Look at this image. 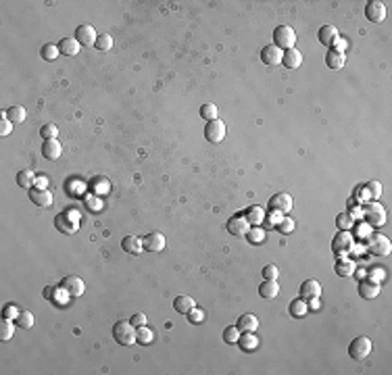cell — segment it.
Segmentation results:
<instances>
[{"instance_id": "obj_52", "label": "cell", "mask_w": 392, "mask_h": 375, "mask_svg": "<svg viewBox=\"0 0 392 375\" xmlns=\"http://www.w3.org/2000/svg\"><path fill=\"white\" fill-rule=\"evenodd\" d=\"M282 219H284V213H280V210H271L269 215H265V221H267L269 225H273V227H276Z\"/></svg>"}, {"instance_id": "obj_20", "label": "cell", "mask_w": 392, "mask_h": 375, "mask_svg": "<svg viewBox=\"0 0 392 375\" xmlns=\"http://www.w3.org/2000/svg\"><path fill=\"white\" fill-rule=\"evenodd\" d=\"M282 65L286 69H299L303 65V54L296 50V48H290V50H284L282 54Z\"/></svg>"}, {"instance_id": "obj_58", "label": "cell", "mask_w": 392, "mask_h": 375, "mask_svg": "<svg viewBox=\"0 0 392 375\" xmlns=\"http://www.w3.org/2000/svg\"><path fill=\"white\" fill-rule=\"evenodd\" d=\"M35 186H38V188H46V186H48V180H46V178H35Z\"/></svg>"}, {"instance_id": "obj_15", "label": "cell", "mask_w": 392, "mask_h": 375, "mask_svg": "<svg viewBox=\"0 0 392 375\" xmlns=\"http://www.w3.org/2000/svg\"><path fill=\"white\" fill-rule=\"evenodd\" d=\"M282 54H284V50H280L278 46L269 44V46H263V50H261V61H263L265 65H269V67L280 65L282 63Z\"/></svg>"}, {"instance_id": "obj_16", "label": "cell", "mask_w": 392, "mask_h": 375, "mask_svg": "<svg viewBox=\"0 0 392 375\" xmlns=\"http://www.w3.org/2000/svg\"><path fill=\"white\" fill-rule=\"evenodd\" d=\"M317 38H319V42H322L324 46H328V48H332V46H334V42H336L340 36H338V29H336V25H332V23H328V25H322V27H319Z\"/></svg>"}, {"instance_id": "obj_12", "label": "cell", "mask_w": 392, "mask_h": 375, "mask_svg": "<svg viewBox=\"0 0 392 375\" xmlns=\"http://www.w3.org/2000/svg\"><path fill=\"white\" fill-rule=\"evenodd\" d=\"M75 40L81 44V46H94L96 44V40H98V33H96V29H94L92 25H79L77 29H75Z\"/></svg>"}, {"instance_id": "obj_35", "label": "cell", "mask_w": 392, "mask_h": 375, "mask_svg": "<svg viewBox=\"0 0 392 375\" xmlns=\"http://www.w3.org/2000/svg\"><path fill=\"white\" fill-rule=\"evenodd\" d=\"M154 340V334L148 330L146 325H140L138 330H136V342L138 344H142V346H146V344H150Z\"/></svg>"}, {"instance_id": "obj_30", "label": "cell", "mask_w": 392, "mask_h": 375, "mask_svg": "<svg viewBox=\"0 0 392 375\" xmlns=\"http://www.w3.org/2000/svg\"><path fill=\"white\" fill-rule=\"evenodd\" d=\"M259 294L263 296V298H276V296L280 294L278 281H269V279H265L263 284H261V288H259Z\"/></svg>"}, {"instance_id": "obj_41", "label": "cell", "mask_w": 392, "mask_h": 375, "mask_svg": "<svg viewBox=\"0 0 392 375\" xmlns=\"http://www.w3.org/2000/svg\"><path fill=\"white\" fill-rule=\"evenodd\" d=\"M15 321H17L19 327H23V330H29V327L33 325V315H31L29 311H21L19 317H17Z\"/></svg>"}, {"instance_id": "obj_11", "label": "cell", "mask_w": 392, "mask_h": 375, "mask_svg": "<svg viewBox=\"0 0 392 375\" xmlns=\"http://www.w3.org/2000/svg\"><path fill=\"white\" fill-rule=\"evenodd\" d=\"M165 236L161 231H152V233H148V236L142 240V246H144V250L146 252H152V254H157V252H161L163 248H165Z\"/></svg>"}, {"instance_id": "obj_4", "label": "cell", "mask_w": 392, "mask_h": 375, "mask_svg": "<svg viewBox=\"0 0 392 375\" xmlns=\"http://www.w3.org/2000/svg\"><path fill=\"white\" fill-rule=\"evenodd\" d=\"M349 355L355 361H363L372 355V340L367 336H357L349 346Z\"/></svg>"}, {"instance_id": "obj_5", "label": "cell", "mask_w": 392, "mask_h": 375, "mask_svg": "<svg viewBox=\"0 0 392 375\" xmlns=\"http://www.w3.org/2000/svg\"><path fill=\"white\" fill-rule=\"evenodd\" d=\"M54 225L61 233H75L79 227V215L77 213H58L54 217Z\"/></svg>"}, {"instance_id": "obj_48", "label": "cell", "mask_w": 392, "mask_h": 375, "mask_svg": "<svg viewBox=\"0 0 392 375\" xmlns=\"http://www.w3.org/2000/svg\"><path fill=\"white\" fill-rule=\"evenodd\" d=\"M10 132H13V121H8V117H6V111L2 113V119H0V136H8Z\"/></svg>"}, {"instance_id": "obj_34", "label": "cell", "mask_w": 392, "mask_h": 375, "mask_svg": "<svg viewBox=\"0 0 392 375\" xmlns=\"http://www.w3.org/2000/svg\"><path fill=\"white\" fill-rule=\"evenodd\" d=\"M6 117H8V121H13V123H23V121H25V117H27V113H25V109H23L21 104H13V107L6 111Z\"/></svg>"}, {"instance_id": "obj_24", "label": "cell", "mask_w": 392, "mask_h": 375, "mask_svg": "<svg viewBox=\"0 0 392 375\" xmlns=\"http://www.w3.org/2000/svg\"><path fill=\"white\" fill-rule=\"evenodd\" d=\"M238 344L244 353H251V350H255L259 346V338L255 336V332H242L238 338Z\"/></svg>"}, {"instance_id": "obj_31", "label": "cell", "mask_w": 392, "mask_h": 375, "mask_svg": "<svg viewBox=\"0 0 392 375\" xmlns=\"http://www.w3.org/2000/svg\"><path fill=\"white\" fill-rule=\"evenodd\" d=\"M336 273L340 275V277H351V275H355V263L351 261V259H338V263H336Z\"/></svg>"}, {"instance_id": "obj_14", "label": "cell", "mask_w": 392, "mask_h": 375, "mask_svg": "<svg viewBox=\"0 0 392 375\" xmlns=\"http://www.w3.org/2000/svg\"><path fill=\"white\" fill-rule=\"evenodd\" d=\"M271 210H280V213H288L292 208V196L286 192H280V194H273L271 200H269Z\"/></svg>"}, {"instance_id": "obj_51", "label": "cell", "mask_w": 392, "mask_h": 375, "mask_svg": "<svg viewBox=\"0 0 392 375\" xmlns=\"http://www.w3.org/2000/svg\"><path fill=\"white\" fill-rule=\"evenodd\" d=\"M92 186H94V192H98V194H106V192H109V182L102 180V178L94 180Z\"/></svg>"}, {"instance_id": "obj_19", "label": "cell", "mask_w": 392, "mask_h": 375, "mask_svg": "<svg viewBox=\"0 0 392 375\" xmlns=\"http://www.w3.org/2000/svg\"><path fill=\"white\" fill-rule=\"evenodd\" d=\"M265 208L263 206H257V204H253V206H248L246 210H244V217H246V221L251 223L253 227H257V225H261L265 221Z\"/></svg>"}, {"instance_id": "obj_45", "label": "cell", "mask_w": 392, "mask_h": 375, "mask_svg": "<svg viewBox=\"0 0 392 375\" xmlns=\"http://www.w3.org/2000/svg\"><path fill=\"white\" fill-rule=\"evenodd\" d=\"M56 134H58V127L54 123H46V125H42V130H40V136L44 140H52V138H56Z\"/></svg>"}, {"instance_id": "obj_53", "label": "cell", "mask_w": 392, "mask_h": 375, "mask_svg": "<svg viewBox=\"0 0 392 375\" xmlns=\"http://www.w3.org/2000/svg\"><path fill=\"white\" fill-rule=\"evenodd\" d=\"M129 321H132L136 327H140V325H146V321H148V319H146V315H144V313H136Z\"/></svg>"}, {"instance_id": "obj_44", "label": "cell", "mask_w": 392, "mask_h": 375, "mask_svg": "<svg viewBox=\"0 0 392 375\" xmlns=\"http://www.w3.org/2000/svg\"><path fill=\"white\" fill-rule=\"evenodd\" d=\"M246 236H248V240H251L253 244H261V242L265 240V231L257 225V227H251V229H248Z\"/></svg>"}, {"instance_id": "obj_38", "label": "cell", "mask_w": 392, "mask_h": 375, "mask_svg": "<svg viewBox=\"0 0 392 375\" xmlns=\"http://www.w3.org/2000/svg\"><path fill=\"white\" fill-rule=\"evenodd\" d=\"M40 54H42L44 61H54V58L61 54V50H58V46H54V44H44Z\"/></svg>"}, {"instance_id": "obj_55", "label": "cell", "mask_w": 392, "mask_h": 375, "mask_svg": "<svg viewBox=\"0 0 392 375\" xmlns=\"http://www.w3.org/2000/svg\"><path fill=\"white\" fill-rule=\"evenodd\" d=\"M357 233H359V238H363V236L367 238V236H370V233H372V225H370V223H365V225L361 223V225L357 227Z\"/></svg>"}, {"instance_id": "obj_57", "label": "cell", "mask_w": 392, "mask_h": 375, "mask_svg": "<svg viewBox=\"0 0 392 375\" xmlns=\"http://www.w3.org/2000/svg\"><path fill=\"white\" fill-rule=\"evenodd\" d=\"M334 46H336L334 50H338V52H344V48H347V42H344L342 38H338V40L334 42Z\"/></svg>"}, {"instance_id": "obj_13", "label": "cell", "mask_w": 392, "mask_h": 375, "mask_svg": "<svg viewBox=\"0 0 392 375\" xmlns=\"http://www.w3.org/2000/svg\"><path fill=\"white\" fill-rule=\"evenodd\" d=\"M248 229H251V223L246 221L244 215H236V217H232L230 223H228V231L232 233V236H236V238L246 236Z\"/></svg>"}, {"instance_id": "obj_22", "label": "cell", "mask_w": 392, "mask_h": 375, "mask_svg": "<svg viewBox=\"0 0 392 375\" xmlns=\"http://www.w3.org/2000/svg\"><path fill=\"white\" fill-rule=\"evenodd\" d=\"M326 65L330 69H334V71H338V69H342L344 65H347V56H344V52H338L334 48H330V52L326 54Z\"/></svg>"}, {"instance_id": "obj_56", "label": "cell", "mask_w": 392, "mask_h": 375, "mask_svg": "<svg viewBox=\"0 0 392 375\" xmlns=\"http://www.w3.org/2000/svg\"><path fill=\"white\" fill-rule=\"evenodd\" d=\"M309 309H313V311H319L322 309V302H319V296H315V298H309Z\"/></svg>"}, {"instance_id": "obj_33", "label": "cell", "mask_w": 392, "mask_h": 375, "mask_svg": "<svg viewBox=\"0 0 392 375\" xmlns=\"http://www.w3.org/2000/svg\"><path fill=\"white\" fill-rule=\"evenodd\" d=\"M336 225L340 231H351L355 227V217L349 213V210H344V213H340L336 217Z\"/></svg>"}, {"instance_id": "obj_17", "label": "cell", "mask_w": 392, "mask_h": 375, "mask_svg": "<svg viewBox=\"0 0 392 375\" xmlns=\"http://www.w3.org/2000/svg\"><path fill=\"white\" fill-rule=\"evenodd\" d=\"M61 288H65L69 292V296H81V294H84V290H86V284L79 277L69 275V277H65L61 281Z\"/></svg>"}, {"instance_id": "obj_6", "label": "cell", "mask_w": 392, "mask_h": 375, "mask_svg": "<svg viewBox=\"0 0 392 375\" xmlns=\"http://www.w3.org/2000/svg\"><path fill=\"white\" fill-rule=\"evenodd\" d=\"M361 210H363V217H365V221L370 225H384L386 223V210H384L382 204L367 202V206L361 208Z\"/></svg>"}, {"instance_id": "obj_39", "label": "cell", "mask_w": 392, "mask_h": 375, "mask_svg": "<svg viewBox=\"0 0 392 375\" xmlns=\"http://www.w3.org/2000/svg\"><path fill=\"white\" fill-rule=\"evenodd\" d=\"M363 190H365V194L370 198H380V196H382V184H380V182H367L363 186Z\"/></svg>"}, {"instance_id": "obj_9", "label": "cell", "mask_w": 392, "mask_h": 375, "mask_svg": "<svg viewBox=\"0 0 392 375\" xmlns=\"http://www.w3.org/2000/svg\"><path fill=\"white\" fill-rule=\"evenodd\" d=\"M205 138L209 140V142H213V144L221 142V140L225 138V123L219 121V119L207 121V125H205Z\"/></svg>"}, {"instance_id": "obj_54", "label": "cell", "mask_w": 392, "mask_h": 375, "mask_svg": "<svg viewBox=\"0 0 392 375\" xmlns=\"http://www.w3.org/2000/svg\"><path fill=\"white\" fill-rule=\"evenodd\" d=\"M86 202H88V208H90V210H100V208H102V202L98 200V198H88Z\"/></svg>"}, {"instance_id": "obj_8", "label": "cell", "mask_w": 392, "mask_h": 375, "mask_svg": "<svg viewBox=\"0 0 392 375\" xmlns=\"http://www.w3.org/2000/svg\"><path fill=\"white\" fill-rule=\"evenodd\" d=\"M365 17L372 23H382L386 19V4L380 2V0H370L365 4Z\"/></svg>"}, {"instance_id": "obj_7", "label": "cell", "mask_w": 392, "mask_h": 375, "mask_svg": "<svg viewBox=\"0 0 392 375\" xmlns=\"http://www.w3.org/2000/svg\"><path fill=\"white\" fill-rule=\"evenodd\" d=\"M367 250L374 256H388L392 250V244L386 236H372L370 242H367Z\"/></svg>"}, {"instance_id": "obj_2", "label": "cell", "mask_w": 392, "mask_h": 375, "mask_svg": "<svg viewBox=\"0 0 392 375\" xmlns=\"http://www.w3.org/2000/svg\"><path fill=\"white\" fill-rule=\"evenodd\" d=\"M296 44V33L290 25H278L273 29V46H278L280 50H290Z\"/></svg>"}, {"instance_id": "obj_18", "label": "cell", "mask_w": 392, "mask_h": 375, "mask_svg": "<svg viewBox=\"0 0 392 375\" xmlns=\"http://www.w3.org/2000/svg\"><path fill=\"white\" fill-rule=\"evenodd\" d=\"M61 152H63V146H61V142H58L56 138H52V140H44V144H42V155L48 159V161H56L58 157H61Z\"/></svg>"}, {"instance_id": "obj_3", "label": "cell", "mask_w": 392, "mask_h": 375, "mask_svg": "<svg viewBox=\"0 0 392 375\" xmlns=\"http://www.w3.org/2000/svg\"><path fill=\"white\" fill-rule=\"evenodd\" d=\"M355 246V238L351 236V231H338L334 238H332V252H334L338 259H344L347 254H351Z\"/></svg>"}, {"instance_id": "obj_21", "label": "cell", "mask_w": 392, "mask_h": 375, "mask_svg": "<svg viewBox=\"0 0 392 375\" xmlns=\"http://www.w3.org/2000/svg\"><path fill=\"white\" fill-rule=\"evenodd\" d=\"M380 284H376V281H370V279H361V284H359V294H361V298H367V300H372V298H376L378 294H380Z\"/></svg>"}, {"instance_id": "obj_59", "label": "cell", "mask_w": 392, "mask_h": 375, "mask_svg": "<svg viewBox=\"0 0 392 375\" xmlns=\"http://www.w3.org/2000/svg\"><path fill=\"white\" fill-rule=\"evenodd\" d=\"M355 271H357V277H359V279H365V275H367L365 269H355Z\"/></svg>"}, {"instance_id": "obj_36", "label": "cell", "mask_w": 392, "mask_h": 375, "mask_svg": "<svg viewBox=\"0 0 392 375\" xmlns=\"http://www.w3.org/2000/svg\"><path fill=\"white\" fill-rule=\"evenodd\" d=\"M15 336V325H13V319H4L2 317V321H0V340H10Z\"/></svg>"}, {"instance_id": "obj_32", "label": "cell", "mask_w": 392, "mask_h": 375, "mask_svg": "<svg viewBox=\"0 0 392 375\" xmlns=\"http://www.w3.org/2000/svg\"><path fill=\"white\" fill-rule=\"evenodd\" d=\"M307 311H309V304H307V300L303 296L301 298H294L290 302V315H292V317H305Z\"/></svg>"}, {"instance_id": "obj_25", "label": "cell", "mask_w": 392, "mask_h": 375, "mask_svg": "<svg viewBox=\"0 0 392 375\" xmlns=\"http://www.w3.org/2000/svg\"><path fill=\"white\" fill-rule=\"evenodd\" d=\"M194 307H196V302H194L192 296H177L175 302H173V309L177 313H182V315H188Z\"/></svg>"}, {"instance_id": "obj_1", "label": "cell", "mask_w": 392, "mask_h": 375, "mask_svg": "<svg viewBox=\"0 0 392 375\" xmlns=\"http://www.w3.org/2000/svg\"><path fill=\"white\" fill-rule=\"evenodd\" d=\"M113 340L121 346H132L136 342V325L132 321H117L113 325Z\"/></svg>"}, {"instance_id": "obj_43", "label": "cell", "mask_w": 392, "mask_h": 375, "mask_svg": "<svg viewBox=\"0 0 392 375\" xmlns=\"http://www.w3.org/2000/svg\"><path fill=\"white\" fill-rule=\"evenodd\" d=\"M96 48L106 52L113 48V38L109 36V33H98V40H96Z\"/></svg>"}, {"instance_id": "obj_37", "label": "cell", "mask_w": 392, "mask_h": 375, "mask_svg": "<svg viewBox=\"0 0 392 375\" xmlns=\"http://www.w3.org/2000/svg\"><path fill=\"white\" fill-rule=\"evenodd\" d=\"M238 338H240L238 325H230V327H225V330H223V342L225 344H236V342H238Z\"/></svg>"}, {"instance_id": "obj_28", "label": "cell", "mask_w": 392, "mask_h": 375, "mask_svg": "<svg viewBox=\"0 0 392 375\" xmlns=\"http://www.w3.org/2000/svg\"><path fill=\"white\" fill-rule=\"evenodd\" d=\"M257 327H259V319L251 313L242 315V317L238 319V330L240 332H257Z\"/></svg>"}, {"instance_id": "obj_29", "label": "cell", "mask_w": 392, "mask_h": 375, "mask_svg": "<svg viewBox=\"0 0 392 375\" xmlns=\"http://www.w3.org/2000/svg\"><path fill=\"white\" fill-rule=\"evenodd\" d=\"M33 184H35V175H33V171L23 169V171H19V173H17V186H19V188H25V190H31V188H35Z\"/></svg>"}, {"instance_id": "obj_49", "label": "cell", "mask_w": 392, "mask_h": 375, "mask_svg": "<svg viewBox=\"0 0 392 375\" xmlns=\"http://www.w3.org/2000/svg\"><path fill=\"white\" fill-rule=\"evenodd\" d=\"M188 321L194 323V325H196V323H203V321H205V311H200V309L194 307L192 311L188 313Z\"/></svg>"}, {"instance_id": "obj_23", "label": "cell", "mask_w": 392, "mask_h": 375, "mask_svg": "<svg viewBox=\"0 0 392 375\" xmlns=\"http://www.w3.org/2000/svg\"><path fill=\"white\" fill-rule=\"evenodd\" d=\"M322 294V286H319V281H315V279H307V281H303L301 284V296L303 298H315V296H319Z\"/></svg>"}, {"instance_id": "obj_40", "label": "cell", "mask_w": 392, "mask_h": 375, "mask_svg": "<svg viewBox=\"0 0 392 375\" xmlns=\"http://www.w3.org/2000/svg\"><path fill=\"white\" fill-rule=\"evenodd\" d=\"M200 117H203V119H207V121L217 119V107H215L213 102L203 104V107H200Z\"/></svg>"}, {"instance_id": "obj_26", "label": "cell", "mask_w": 392, "mask_h": 375, "mask_svg": "<svg viewBox=\"0 0 392 375\" xmlns=\"http://www.w3.org/2000/svg\"><path fill=\"white\" fill-rule=\"evenodd\" d=\"M58 50L65 56H75L79 52V42L75 38H63L61 44H58Z\"/></svg>"}, {"instance_id": "obj_10", "label": "cell", "mask_w": 392, "mask_h": 375, "mask_svg": "<svg viewBox=\"0 0 392 375\" xmlns=\"http://www.w3.org/2000/svg\"><path fill=\"white\" fill-rule=\"evenodd\" d=\"M29 200L35 204V206H52V200L54 196L50 190H46V188H31L29 190Z\"/></svg>"}, {"instance_id": "obj_42", "label": "cell", "mask_w": 392, "mask_h": 375, "mask_svg": "<svg viewBox=\"0 0 392 375\" xmlns=\"http://www.w3.org/2000/svg\"><path fill=\"white\" fill-rule=\"evenodd\" d=\"M370 281H376V284H382V281L386 279V269H382V267H374V269H370V273L365 275Z\"/></svg>"}, {"instance_id": "obj_46", "label": "cell", "mask_w": 392, "mask_h": 375, "mask_svg": "<svg viewBox=\"0 0 392 375\" xmlns=\"http://www.w3.org/2000/svg\"><path fill=\"white\" fill-rule=\"evenodd\" d=\"M294 219H290V217H284L282 221H280V223L276 225L278 229H280V233H292L294 231Z\"/></svg>"}, {"instance_id": "obj_27", "label": "cell", "mask_w": 392, "mask_h": 375, "mask_svg": "<svg viewBox=\"0 0 392 375\" xmlns=\"http://www.w3.org/2000/svg\"><path fill=\"white\" fill-rule=\"evenodd\" d=\"M121 248H123L125 252H129V254H140L142 250H144V246H142L140 238H136V236H125L123 242H121Z\"/></svg>"}, {"instance_id": "obj_47", "label": "cell", "mask_w": 392, "mask_h": 375, "mask_svg": "<svg viewBox=\"0 0 392 375\" xmlns=\"http://www.w3.org/2000/svg\"><path fill=\"white\" fill-rule=\"evenodd\" d=\"M263 277L269 279V281H278V277H280V269H278L276 265H265V267H263Z\"/></svg>"}, {"instance_id": "obj_50", "label": "cell", "mask_w": 392, "mask_h": 375, "mask_svg": "<svg viewBox=\"0 0 392 375\" xmlns=\"http://www.w3.org/2000/svg\"><path fill=\"white\" fill-rule=\"evenodd\" d=\"M19 313L21 311H17V307H15V304H4V309H2V317L4 319H17L19 317Z\"/></svg>"}]
</instances>
